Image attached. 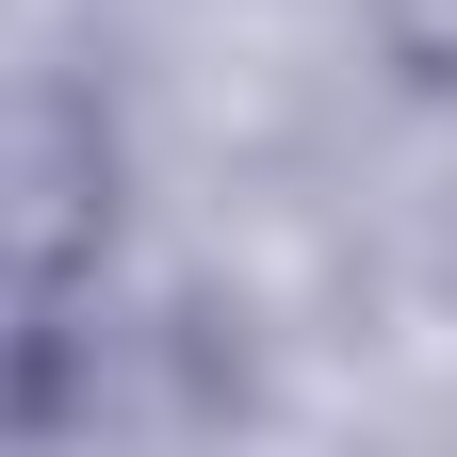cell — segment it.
I'll return each instance as SVG.
<instances>
[{
  "instance_id": "obj_1",
  "label": "cell",
  "mask_w": 457,
  "mask_h": 457,
  "mask_svg": "<svg viewBox=\"0 0 457 457\" xmlns=\"http://www.w3.org/2000/svg\"><path fill=\"white\" fill-rule=\"evenodd\" d=\"M114 245V114L82 82H0V295L66 311Z\"/></svg>"
}]
</instances>
